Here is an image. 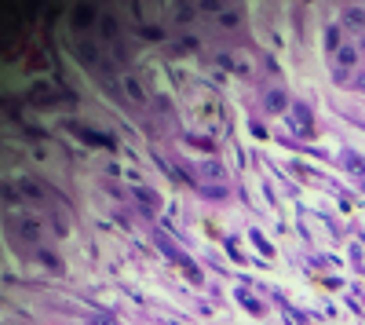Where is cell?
<instances>
[{"instance_id":"1","label":"cell","mask_w":365,"mask_h":325,"mask_svg":"<svg viewBox=\"0 0 365 325\" xmlns=\"http://www.w3.org/2000/svg\"><path fill=\"white\" fill-rule=\"evenodd\" d=\"M73 18H77V26H91L95 11H91V7H77V11H73Z\"/></svg>"},{"instance_id":"2","label":"cell","mask_w":365,"mask_h":325,"mask_svg":"<svg viewBox=\"0 0 365 325\" xmlns=\"http://www.w3.org/2000/svg\"><path fill=\"white\" fill-rule=\"evenodd\" d=\"M124 91H128L132 99H146V95H143V88L135 84V77H124Z\"/></svg>"}]
</instances>
